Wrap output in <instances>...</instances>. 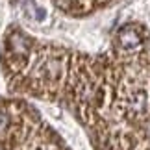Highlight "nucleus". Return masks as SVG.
Returning a JSON list of instances; mask_svg holds the SVG:
<instances>
[{
	"label": "nucleus",
	"instance_id": "f257e3e1",
	"mask_svg": "<svg viewBox=\"0 0 150 150\" xmlns=\"http://www.w3.org/2000/svg\"><path fill=\"white\" fill-rule=\"evenodd\" d=\"M117 39H119L120 47H122L124 50H128V52L137 50L141 47V43H143V35L135 30V26H124L122 30L119 32Z\"/></svg>",
	"mask_w": 150,
	"mask_h": 150
},
{
	"label": "nucleus",
	"instance_id": "f03ea898",
	"mask_svg": "<svg viewBox=\"0 0 150 150\" xmlns=\"http://www.w3.org/2000/svg\"><path fill=\"white\" fill-rule=\"evenodd\" d=\"M145 106H146L145 93H135V95H134V98L130 100V108L134 109L135 113H141V111H145Z\"/></svg>",
	"mask_w": 150,
	"mask_h": 150
},
{
	"label": "nucleus",
	"instance_id": "7ed1b4c3",
	"mask_svg": "<svg viewBox=\"0 0 150 150\" xmlns=\"http://www.w3.org/2000/svg\"><path fill=\"white\" fill-rule=\"evenodd\" d=\"M6 124H8V117H6V113L0 111V130H4Z\"/></svg>",
	"mask_w": 150,
	"mask_h": 150
}]
</instances>
